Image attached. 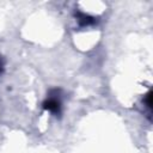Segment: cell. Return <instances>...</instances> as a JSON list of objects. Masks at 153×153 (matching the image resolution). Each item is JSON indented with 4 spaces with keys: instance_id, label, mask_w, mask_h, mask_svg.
<instances>
[{
    "instance_id": "obj_2",
    "label": "cell",
    "mask_w": 153,
    "mask_h": 153,
    "mask_svg": "<svg viewBox=\"0 0 153 153\" xmlns=\"http://www.w3.org/2000/svg\"><path fill=\"white\" fill-rule=\"evenodd\" d=\"M75 17H76V19L81 26H87V25H91L96 22L93 17L85 14V13H81V12H75Z\"/></svg>"
},
{
    "instance_id": "obj_1",
    "label": "cell",
    "mask_w": 153,
    "mask_h": 153,
    "mask_svg": "<svg viewBox=\"0 0 153 153\" xmlns=\"http://www.w3.org/2000/svg\"><path fill=\"white\" fill-rule=\"evenodd\" d=\"M60 90H51L48 93V97L43 102V109L50 111L54 115L61 114V97H60Z\"/></svg>"
},
{
    "instance_id": "obj_4",
    "label": "cell",
    "mask_w": 153,
    "mask_h": 153,
    "mask_svg": "<svg viewBox=\"0 0 153 153\" xmlns=\"http://www.w3.org/2000/svg\"><path fill=\"white\" fill-rule=\"evenodd\" d=\"M4 68H5V60H4L2 55H0V75L4 72Z\"/></svg>"
},
{
    "instance_id": "obj_3",
    "label": "cell",
    "mask_w": 153,
    "mask_h": 153,
    "mask_svg": "<svg viewBox=\"0 0 153 153\" xmlns=\"http://www.w3.org/2000/svg\"><path fill=\"white\" fill-rule=\"evenodd\" d=\"M151 94H152V92L151 91H148L147 92V94L145 96V99H143V103H145V105H146V108L151 111Z\"/></svg>"
}]
</instances>
